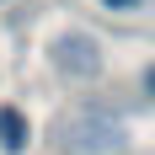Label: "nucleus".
Returning a JSON list of instances; mask_svg holds the SVG:
<instances>
[{
    "label": "nucleus",
    "instance_id": "obj_1",
    "mask_svg": "<svg viewBox=\"0 0 155 155\" xmlns=\"http://www.w3.org/2000/svg\"><path fill=\"white\" fill-rule=\"evenodd\" d=\"M54 70L70 75V80L102 75V48H96V38H86V32H59V38H54Z\"/></svg>",
    "mask_w": 155,
    "mask_h": 155
},
{
    "label": "nucleus",
    "instance_id": "obj_2",
    "mask_svg": "<svg viewBox=\"0 0 155 155\" xmlns=\"http://www.w3.org/2000/svg\"><path fill=\"white\" fill-rule=\"evenodd\" d=\"M64 144L75 155H107V150L123 144V128L107 123V118H70L64 123Z\"/></svg>",
    "mask_w": 155,
    "mask_h": 155
},
{
    "label": "nucleus",
    "instance_id": "obj_3",
    "mask_svg": "<svg viewBox=\"0 0 155 155\" xmlns=\"http://www.w3.org/2000/svg\"><path fill=\"white\" fill-rule=\"evenodd\" d=\"M27 139H32L27 118H21L16 107H0V150H5V155H21V150H27Z\"/></svg>",
    "mask_w": 155,
    "mask_h": 155
},
{
    "label": "nucleus",
    "instance_id": "obj_4",
    "mask_svg": "<svg viewBox=\"0 0 155 155\" xmlns=\"http://www.w3.org/2000/svg\"><path fill=\"white\" fill-rule=\"evenodd\" d=\"M144 91L155 96V64H150V70H144Z\"/></svg>",
    "mask_w": 155,
    "mask_h": 155
},
{
    "label": "nucleus",
    "instance_id": "obj_5",
    "mask_svg": "<svg viewBox=\"0 0 155 155\" xmlns=\"http://www.w3.org/2000/svg\"><path fill=\"white\" fill-rule=\"evenodd\" d=\"M107 5H139V0H107Z\"/></svg>",
    "mask_w": 155,
    "mask_h": 155
}]
</instances>
